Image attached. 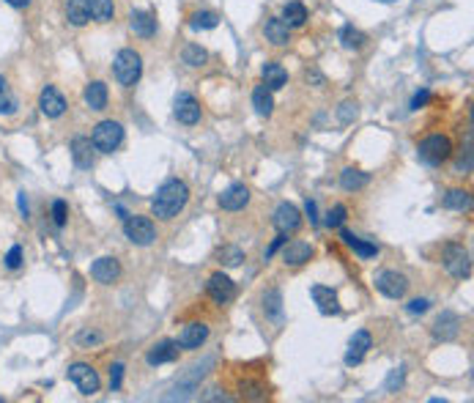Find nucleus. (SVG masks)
<instances>
[{
  "label": "nucleus",
  "mask_w": 474,
  "mask_h": 403,
  "mask_svg": "<svg viewBox=\"0 0 474 403\" xmlns=\"http://www.w3.org/2000/svg\"><path fill=\"white\" fill-rule=\"evenodd\" d=\"M312 258V244L296 239V242H286L283 244V263L286 266H305Z\"/></svg>",
  "instance_id": "nucleus-16"
},
{
  "label": "nucleus",
  "mask_w": 474,
  "mask_h": 403,
  "mask_svg": "<svg viewBox=\"0 0 474 403\" xmlns=\"http://www.w3.org/2000/svg\"><path fill=\"white\" fill-rule=\"evenodd\" d=\"M280 20L286 22L288 28H302V25L307 22V8H305V3L290 0L288 6L283 8V17H280Z\"/></svg>",
  "instance_id": "nucleus-29"
},
{
  "label": "nucleus",
  "mask_w": 474,
  "mask_h": 403,
  "mask_svg": "<svg viewBox=\"0 0 474 403\" xmlns=\"http://www.w3.org/2000/svg\"><path fill=\"white\" fill-rule=\"evenodd\" d=\"M368 181H371V176L368 173H362V170L356 168H346L340 173V187L346 192H359L368 187Z\"/></svg>",
  "instance_id": "nucleus-26"
},
{
  "label": "nucleus",
  "mask_w": 474,
  "mask_h": 403,
  "mask_svg": "<svg viewBox=\"0 0 474 403\" xmlns=\"http://www.w3.org/2000/svg\"><path fill=\"white\" fill-rule=\"evenodd\" d=\"M66 20L72 22L74 28L88 25V20H91V14H88V3H85V0H69V3H66Z\"/></svg>",
  "instance_id": "nucleus-31"
},
{
  "label": "nucleus",
  "mask_w": 474,
  "mask_h": 403,
  "mask_svg": "<svg viewBox=\"0 0 474 403\" xmlns=\"http://www.w3.org/2000/svg\"><path fill=\"white\" fill-rule=\"evenodd\" d=\"M113 74H115L118 85L132 88V85L140 80V74H143V58L135 50H121L115 55V61H113Z\"/></svg>",
  "instance_id": "nucleus-2"
},
{
  "label": "nucleus",
  "mask_w": 474,
  "mask_h": 403,
  "mask_svg": "<svg viewBox=\"0 0 474 403\" xmlns=\"http://www.w3.org/2000/svg\"><path fill=\"white\" fill-rule=\"evenodd\" d=\"M69 382L74 384L83 395H96V392H99V387H102V382H99V373H96L88 362H74V365L69 368Z\"/></svg>",
  "instance_id": "nucleus-7"
},
{
  "label": "nucleus",
  "mask_w": 474,
  "mask_h": 403,
  "mask_svg": "<svg viewBox=\"0 0 474 403\" xmlns=\"http://www.w3.org/2000/svg\"><path fill=\"white\" fill-rule=\"evenodd\" d=\"M189 200V187L181 178H167L165 184L157 190L154 200H151V214L159 220H173L181 212Z\"/></svg>",
  "instance_id": "nucleus-1"
},
{
  "label": "nucleus",
  "mask_w": 474,
  "mask_h": 403,
  "mask_svg": "<svg viewBox=\"0 0 474 403\" xmlns=\"http://www.w3.org/2000/svg\"><path fill=\"white\" fill-rule=\"evenodd\" d=\"M288 83V72L280 64H266L264 66V85L269 91H280L283 85Z\"/></svg>",
  "instance_id": "nucleus-30"
},
{
  "label": "nucleus",
  "mask_w": 474,
  "mask_h": 403,
  "mask_svg": "<svg viewBox=\"0 0 474 403\" xmlns=\"http://www.w3.org/2000/svg\"><path fill=\"white\" fill-rule=\"evenodd\" d=\"M239 392H242V398H247V401L266 398V387L261 382H252V379H244V382L239 384Z\"/></svg>",
  "instance_id": "nucleus-37"
},
{
  "label": "nucleus",
  "mask_w": 474,
  "mask_h": 403,
  "mask_svg": "<svg viewBox=\"0 0 474 403\" xmlns=\"http://www.w3.org/2000/svg\"><path fill=\"white\" fill-rule=\"evenodd\" d=\"M173 115L179 118V124L192 127V124H198V121H201V102H198L192 93L181 91V93L176 96V102H173Z\"/></svg>",
  "instance_id": "nucleus-9"
},
{
  "label": "nucleus",
  "mask_w": 474,
  "mask_h": 403,
  "mask_svg": "<svg viewBox=\"0 0 474 403\" xmlns=\"http://www.w3.org/2000/svg\"><path fill=\"white\" fill-rule=\"evenodd\" d=\"M179 343L176 340H162V343H157L148 354H145V362L151 365V368H157V365H165V362H176L179 360Z\"/></svg>",
  "instance_id": "nucleus-19"
},
{
  "label": "nucleus",
  "mask_w": 474,
  "mask_h": 403,
  "mask_svg": "<svg viewBox=\"0 0 474 403\" xmlns=\"http://www.w3.org/2000/svg\"><path fill=\"white\" fill-rule=\"evenodd\" d=\"M242 261H244V250L236 247V244H227V247L220 250V263L222 266H242Z\"/></svg>",
  "instance_id": "nucleus-38"
},
{
  "label": "nucleus",
  "mask_w": 474,
  "mask_h": 403,
  "mask_svg": "<svg viewBox=\"0 0 474 403\" xmlns=\"http://www.w3.org/2000/svg\"><path fill=\"white\" fill-rule=\"evenodd\" d=\"M400 384H403V368H395L390 373V379H387V390L395 392V387H400Z\"/></svg>",
  "instance_id": "nucleus-49"
},
{
  "label": "nucleus",
  "mask_w": 474,
  "mask_h": 403,
  "mask_svg": "<svg viewBox=\"0 0 474 403\" xmlns=\"http://www.w3.org/2000/svg\"><path fill=\"white\" fill-rule=\"evenodd\" d=\"M181 61H184L186 66H203L208 61V52L201 44H186L184 52H181Z\"/></svg>",
  "instance_id": "nucleus-34"
},
{
  "label": "nucleus",
  "mask_w": 474,
  "mask_h": 403,
  "mask_svg": "<svg viewBox=\"0 0 474 403\" xmlns=\"http://www.w3.org/2000/svg\"><path fill=\"white\" fill-rule=\"evenodd\" d=\"M428 307H431V299H412V302L406 305V310H409L412 316H422Z\"/></svg>",
  "instance_id": "nucleus-45"
},
{
  "label": "nucleus",
  "mask_w": 474,
  "mask_h": 403,
  "mask_svg": "<svg viewBox=\"0 0 474 403\" xmlns=\"http://www.w3.org/2000/svg\"><path fill=\"white\" fill-rule=\"evenodd\" d=\"M428 102H431V91H428V88H422V91H417V93H414L412 110H419V107H425Z\"/></svg>",
  "instance_id": "nucleus-46"
},
{
  "label": "nucleus",
  "mask_w": 474,
  "mask_h": 403,
  "mask_svg": "<svg viewBox=\"0 0 474 403\" xmlns=\"http://www.w3.org/2000/svg\"><path fill=\"white\" fill-rule=\"evenodd\" d=\"M85 105L91 107V110H104L107 107V99H110V91H107V85L102 80H94V83L85 85Z\"/></svg>",
  "instance_id": "nucleus-23"
},
{
  "label": "nucleus",
  "mask_w": 474,
  "mask_h": 403,
  "mask_svg": "<svg viewBox=\"0 0 474 403\" xmlns=\"http://www.w3.org/2000/svg\"><path fill=\"white\" fill-rule=\"evenodd\" d=\"M129 25H132V30H135L137 36H143V39H151V36L157 33V17H154L151 11H132Z\"/></svg>",
  "instance_id": "nucleus-24"
},
{
  "label": "nucleus",
  "mask_w": 474,
  "mask_h": 403,
  "mask_svg": "<svg viewBox=\"0 0 474 403\" xmlns=\"http://www.w3.org/2000/svg\"><path fill=\"white\" fill-rule=\"evenodd\" d=\"M39 107L47 118H61L66 113V96L55 85H44L42 93H39Z\"/></svg>",
  "instance_id": "nucleus-12"
},
{
  "label": "nucleus",
  "mask_w": 474,
  "mask_h": 403,
  "mask_svg": "<svg viewBox=\"0 0 474 403\" xmlns=\"http://www.w3.org/2000/svg\"><path fill=\"white\" fill-rule=\"evenodd\" d=\"M249 203V190L244 184H230L222 195H220V206L225 212H242Z\"/></svg>",
  "instance_id": "nucleus-18"
},
{
  "label": "nucleus",
  "mask_w": 474,
  "mask_h": 403,
  "mask_svg": "<svg viewBox=\"0 0 474 403\" xmlns=\"http://www.w3.org/2000/svg\"><path fill=\"white\" fill-rule=\"evenodd\" d=\"M121 382H124V362H115V365L110 368V390L118 392V390H121Z\"/></svg>",
  "instance_id": "nucleus-41"
},
{
  "label": "nucleus",
  "mask_w": 474,
  "mask_h": 403,
  "mask_svg": "<svg viewBox=\"0 0 474 403\" xmlns=\"http://www.w3.org/2000/svg\"><path fill=\"white\" fill-rule=\"evenodd\" d=\"M85 3H88V14H91V20H96V22H110L113 20V14H115L113 0H85Z\"/></svg>",
  "instance_id": "nucleus-32"
},
{
  "label": "nucleus",
  "mask_w": 474,
  "mask_h": 403,
  "mask_svg": "<svg viewBox=\"0 0 474 403\" xmlns=\"http://www.w3.org/2000/svg\"><path fill=\"white\" fill-rule=\"evenodd\" d=\"M189 25H192L195 30H214V28L220 25V17H217L214 11H195V14L189 17Z\"/></svg>",
  "instance_id": "nucleus-33"
},
{
  "label": "nucleus",
  "mask_w": 474,
  "mask_h": 403,
  "mask_svg": "<svg viewBox=\"0 0 474 403\" xmlns=\"http://www.w3.org/2000/svg\"><path fill=\"white\" fill-rule=\"evenodd\" d=\"M356 113H359V110H356L354 102H343L340 110H337V118H340V124H351V121L356 118Z\"/></svg>",
  "instance_id": "nucleus-43"
},
{
  "label": "nucleus",
  "mask_w": 474,
  "mask_h": 403,
  "mask_svg": "<svg viewBox=\"0 0 474 403\" xmlns=\"http://www.w3.org/2000/svg\"><path fill=\"white\" fill-rule=\"evenodd\" d=\"M340 239H343V242H346V244H349L351 250L359 255V258H365V261H368V258H376V255H378V244H373V242H365V239L354 236L351 231H340Z\"/></svg>",
  "instance_id": "nucleus-25"
},
{
  "label": "nucleus",
  "mask_w": 474,
  "mask_h": 403,
  "mask_svg": "<svg viewBox=\"0 0 474 403\" xmlns=\"http://www.w3.org/2000/svg\"><path fill=\"white\" fill-rule=\"evenodd\" d=\"M264 310H266L274 321L283 319V297H280V291H277V288H274V291H269L266 297H264Z\"/></svg>",
  "instance_id": "nucleus-36"
},
{
  "label": "nucleus",
  "mask_w": 474,
  "mask_h": 403,
  "mask_svg": "<svg viewBox=\"0 0 474 403\" xmlns=\"http://www.w3.org/2000/svg\"><path fill=\"white\" fill-rule=\"evenodd\" d=\"M124 236L137 244V247H148L157 242V225L151 217H143V214H129L124 220Z\"/></svg>",
  "instance_id": "nucleus-4"
},
{
  "label": "nucleus",
  "mask_w": 474,
  "mask_h": 403,
  "mask_svg": "<svg viewBox=\"0 0 474 403\" xmlns=\"http://www.w3.org/2000/svg\"><path fill=\"white\" fill-rule=\"evenodd\" d=\"M9 6H14V8H28L30 6V0H6Z\"/></svg>",
  "instance_id": "nucleus-51"
},
{
  "label": "nucleus",
  "mask_w": 474,
  "mask_h": 403,
  "mask_svg": "<svg viewBox=\"0 0 474 403\" xmlns=\"http://www.w3.org/2000/svg\"><path fill=\"white\" fill-rule=\"evenodd\" d=\"M77 343H83V346H94V343H102V335L99 332H91V329H85L77 335Z\"/></svg>",
  "instance_id": "nucleus-48"
},
{
  "label": "nucleus",
  "mask_w": 474,
  "mask_h": 403,
  "mask_svg": "<svg viewBox=\"0 0 474 403\" xmlns=\"http://www.w3.org/2000/svg\"><path fill=\"white\" fill-rule=\"evenodd\" d=\"M206 291L217 305H230V302L236 299V283L227 275H222V272H217V275L208 277Z\"/></svg>",
  "instance_id": "nucleus-10"
},
{
  "label": "nucleus",
  "mask_w": 474,
  "mask_h": 403,
  "mask_svg": "<svg viewBox=\"0 0 474 403\" xmlns=\"http://www.w3.org/2000/svg\"><path fill=\"white\" fill-rule=\"evenodd\" d=\"M91 143H94V149L99 151V154H113V151L121 149V143H124V127L118 124V121H99L94 132H91Z\"/></svg>",
  "instance_id": "nucleus-3"
},
{
  "label": "nucleus",
  "mask_w": 474,
  "mask_h": 403,
  "mask_svg": "<svg viewBox=\"0 0 474 403\" xmlns=\"http://www.w3.org/2000/svg\"><path fill=\"white\" fill-rule=\"evenodd\" d=\"M441 258H444V269L453 277H458V280H466L472 275V255H469V250L463 244H455V242L444 244Z\"/></svg>",
  "instance_id": "nucleus-6"
},
{
  "label": "nucleus",
  "mask_w": 474,
  "mask_h": 403,
  "mask_svg": "<svg viewBox=\"0 0 474 403\" xmlns=\"http://www.w3.org/2000/svg\"><path fill=\"white\" fill-rule=\"evenodd\" d=\"M458 332H461V319L453 310H444L433 324V338L436 340H453L458 338Z\"/></svg>",
  "instance_id": "nucleus-20"
},
{
  "label": "nucleus",
  "mask_w": 474,
  "mask_h": 403,
  "mask_svg": "<svg viewBox=\"0 0 474 403\" xmlns=\"http://www.w3.org/2000/svg\"><path fill=\"white\" fill-rule=\"evenodd\" d=\"M378 3H395V0H378Z\"/></svg>",
  "instance_id": "nucleus-53"
},
{
  "label": "nucleus",
  "mask_w": 474,
  "mask_h": 403,
  "mask_svg": "<svg viewBox=\"0 0 474 403\" xmlns=\"http://www.w3.org/2000/svg\"><path fill=\"white\" fill-rule=\"evenodd\" d=\"M310 297H312V302L318 305V310L324 316H337L340 313V299H337V294L332 291L329 285H312Z\"/></svg>",
  "instance_id": "nucleus-17"
},
{
  "label": "nucleus",
  "mask_w": 474,
  "mask_h": 403,
  "mask_svg": "<svg viewBox=\"0 0 474 403\" xmlns=\"http://www.w3.org/2000/svg\"><path fill=\"white\" fill-rule=\"evenodd\" d=\"M208 340V327L206 324H201V321H195V324H186L184 329H181V335H179V348H184V351H195V348H201L203 343Z\"/></svg>",
  "instance_id": "nucleus-13"
},
{
  "label": "nucleus",
  "mask_w": 474,
  "mask_h": 403,
  "mask_svg": "<svg viewBox=\"0 0 474 403\" xmlns=\"http://www.w3.org/2000/svg\"><path fill=\"white\" fill-rule=\"evenodd\" d=\"M91 277H94L96 283H102V285H110V283H115V280L121 277V263H118L115 258L104 255V258H99V261H94Z\"/></svg>",
  "instance_id": "nucleus-15"
},
{
  "label": "nucleus",
  "mask_w": 474,
  "mask_h": 403,
  "mask_svg": "<svg viewBox=\"0 0 474 403\" xmlns=\"http://www.w3.org/2000/svg\"><path fill=\"white\" fill-rule=\"evenodd\" d=\"M94 143H91V137H74L72 140V159H74V165L77 168H91L94 165Z\"/></svg>",
  "instance_id": "nucleus-21"
},
{
  "label": "nucleus",
  "mask_w": 474,
  "mask_h": 403,
  "mask_svg": "<svg viewBox=\"0 0 474 403\" xmlns=\"http://www.w3.org/2000/svg\"><path fill=\"white\" fill-rule=\"evenodd\" d=\"M252 107H255V113L264 115V118H269L271 110H274V96H271V91H269L264 83L255 85V91H252Z\"/></svg>",
  "instance_id": "nucleus-27"
},
{
  "label": "nucleus",
  "mask_w": 474,
  "mask_h": 403,
  "mask_svg": "<svg viewBox=\"0 0 474 403\" xmlns=\"http://www.w3.org/2000/svg\"><path fill=\"white\" fill-rule=\"evenodd\" d=\"M271 222H274L277 234H296V231L302 228V212H299L293 203H280Z\"/></svg>",
  "instance_id": "nucleus-11"
},
{
  "label": "nucleus",
  "mask_w": 474,
  "mask_h": 403,
  "mask_svg": "<svg viewBox=\"0 0 474 403\" xmlns=\"http://www.w3.org/2000/svg\"><path fill=\"white\" fill-rule=\"evenodd\" d=\"M441 206L450 212H466V209H472V195H469V190H450L441 198Z\"/></svg>",
  "instance_id": "nucleus-28"
},
{
  "label": "nucleus",
  "mask_w": 474,
  "mask_h": 403,
  "mask_svg": "<svg viewBox=\"0 0 474 403\" xmlns=\"http://www.w3.org/2000/svg\"><path fill=\"white\" fill-rule=\"evenodd\" d=\"M340 39H343V47H349V50H359V47H365V42H368V36L362 30H356L354 25H346L340 30Z\"/></svg>",
  "instance_id": "nucleus-35"
},
{
  "label": "nucleus",
  "mask_w": 474,
  "mask_h": 403,
  "mask_svg": "<svg viewBox=\"0 0 474 403\" xmlns=\"http://www.w3.org/2000/svg\"><path fill=\"white\" fill-rule=\"evenodd\" d=\"M417 154H419V159L425 165H441V162H447L453 157V143H450L447 135H428L419 143Z\"/></svg>",
  "instance_id": "nucleus-5"
},
{
  "label": "nucleus",
  "mask_w": 474,
  "mask_h": 403,
  "mask_svg": "<svg viewBox=\"0 0 474 403\" xmlns=\"http://www.w3.org/2000/svg\"><path fill=\"white\" fill-rule=\"evenodd\" d=\"M346 217H349V209L343 206V203H337L334 209H329V214H327V228H343V222H346Z\"/></svg>",
  "instance_id": "nucleus-40"
},
{
  "label": "nucleus",
  "mask_w": 474,
  "mask_h": 403,
  "mask_svg": "<svg viewBox=\"0 0 474 403\" xmlns=\"http://www.w3.org/2000/svg\"><path fill=\"white\" fill-rule=\"evenodd\" d=\"M264 36H266V42L277 44V47H286L290 42V28L280 17H271L264 25Z\"/></svg>",
  "instance_id": "nucleus-22"
},
{
  "label": "nucleus",
  "mask_w": 474,
  "mask_h": 403,
  "mask_svg": "<svg viewBox=\"0 0 474 403\" xmlns=\"http://www.w3.org/2000/svg\"><path fill=\"white\" fill-rule=\"evenodd\" d=\"M20 212L28 217V198H25V192H20Z\"/></svg>",
  "instance_id": "nucleus-52"
},
{
  "label": "nucleus",
  "mask_w": 474,
  "mask_h": 403,
  "mask_svg": "<svg viewBox=\"0 0 474 403\" xmlns=\"http://www.w3.org/2000/svg\"><path fill=\"white\" fill-rule=\"evenodd\" d=\"M14 110H17V99L11 96L6 77L0 74V113H14Z\"/></svg>",
  "instance_id": "nucleus-39"
},
{
  "label": "nucleus",
  "mask_w": 474,
  "mask_h": 403,
  "mask_svg": "<svg viewBox=\"0 0 474 403\" xmlns=\"http://www.w3.org/2000/svg\"><path fill=\"white\" fill-rule=\"evenodd\" d=\"M373 348V338L368 329H359V332H354V338L349 340V354H346V365L354 368V365H359V362L365 360V354Z\"/></svg>",
  "instance_id": "nucleus-14"
},
{
  "label": "nucleus",
  "mask_w": 474,
  "mask_h": 403,
  "mask_svg": "<svg viewBox=\"0 0 474 403\" xmlns=\"http://www.w3.org/2000/svg\"><path fill=\"white\" fill-rule=\"evenodd\" d=\"M376 288L387 299H403L409 291V277L395 272V269H384L376 275Z\"/></svg>",
  "instance_id": "nucleus-8"
},
{
  "label": "nucleus",
  "mask_w": 474,
  "mask_h": 403,
  "mask_svg": "<svg viewBox=\"0 0 474 403\" xmlns=\"http://www.w3.org/2000/svg\"><path fill=\"white\" fill-rule=\"evenodd\" d=\"M286 242H288V234H277V239H274V242H271V244H269L266 247V253H264V258H271V255L277 253V250H280V247H283V244H286Z\"/></svg>",
  "instance_id": "nucleus-47"
},
{
  "label": "nucleus",
  "mask_w": 474,
  "mask_h": 403,
  "mask_svg": "<svg viewBox=\"0 0 474 403\" xmlns=\"http://www.w3.org/2000/svg\"><path fill=\"white\" fill-rule=\"evenodd\" d=\"M305 212H307L310 217V225L318 228V206H315V200H307V203H305Z\"/></svg>",
  "instance_id": "nucleus-50"
},
{
  "label": "nucleus",
  "mask_w": 474,
  "mask_h": 403,
  "mask_svg": "<svg viewBox=\"0 0 474 403\" xmlns=\"http://www.w3.org/2000/svg\"><path fill=\"white\" fill-rule=\"evenodd\" d=\"M66 217H69V209H66V200H55L52 203V222L63 228L66 225Z\"/></svg>",
  "instance_id": "nucleus-42"
},
{
  "label": "nucleus",
  "mask_w": 474,
  "mask_h": 403,
  "mask_svg": "<svg viewBox=\"0 0 474 403\" xmlns=\"http://www.w3.org/2000/svg\"><path fill=\"white\" fill-rule=\"evenodd\" d=\"M6 266H9V269H20L22 266V247L20 244H14V247L9 250V255H6Z\"/></svg>",
  "instance_id": "nucleus-44"
}]
</instances>
